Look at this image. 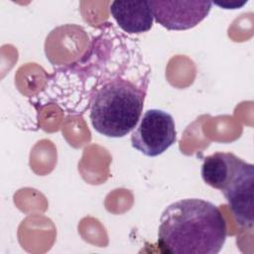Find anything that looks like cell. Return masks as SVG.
I'll return each mask as SVG.
<instances>
[{"label":"cell","mask_w":254,"mask_h":254,"mask_svg":"<svg viewBox=\"0 0 254 254\" xmlns=\"http://www.w3.org/2000/svg\"><path fill=\"white\" fill-rule=\"evenodd\" d=\"M150 68L136 51L120 70L103 74L89 92L90 123L99 134L120 138L138 124L150 79Z\"/></svg>","instance_id":"obj_1"},{"label":"cell","mask_w":254,"mask_h":254,"mask_svg":"<svg viewBox=\"0 0 254 254\" xmlns=\"http://www.w3.org/2000/svg\"><path fill=\"white\" fill-rule=\"evenodd\" d=\"M247 1H243L241 3L237 2V1H232V2H229V1H225V2H222V3H216V2H213L214 4L218 5L219 7H223L224 9H236L240 6H242L243 4H245Z\"/></svg>","instance_id":"obj_7"},{"label":"cell","mask_w":254,"mask_h":254,"mask_svg":"<svg viewBox=\"0 0 254 254\" xmlns=\"http://www.w3.org/2000/svg\"><path fill=\"white\" fill-rule=\"evenodd\" d=\"M226 235V221L216 205L200 198H185L163 211L158 244L165 253L217 254Z\"/></svg>","instance_id":"obj_2"},{"label":"cell","mask_w":254,"mask_h":254,"mask_svg":"<svg viewBox=\"0 0 254 254\" xmlns=\"http://www.w3.org/2000/svg\"><path fill=\"white\" fill-rule=\"evenodd\" d=\"M109 9L117 25L128 34L145 33L153 26L149 1H113Z\"/></svg>","instance_id":"obj_6"},{"label":"cell","mask_w":254,"mask_h":254,"mask_svg":"<svg viewBox=\"0 0 254 254\" xmlns=\"http://www.w3.org/2000/svg\"><path fill=\"white\" fill-rule=\"evenodd\" d=\"M157 23L168 30L183 31L195 27L209 13L210 1H149Z\"/></svg>","instance_id":"obj_5"},{"label":"cell","mask_w":254,"mask_h":254,"mask_svg":"<svg viewBox=\"0 0 254 254\" xmlns=\"http://www.w3.org/2000/svg\"><path fill=\"white\" fill-rule=\"evenodd\" d=\"M253 189L254 166L238 157L219 190L241 227L253 226Z\"/></svg>","instance_id":"obj_4"},{"label":"cell","mask_w":254,"mask_h":254,"mask_svg":"<svg viewBox=\"0 0 254 254\" xmlns=\"http://www.w3.org/2000/svg\"><path fill=\"white\" fill-rule=\"evenodd\" d=\"M177 140L173 116L161 109L147 110L131 135V145L141 154L157 157Z\"/></svg>","instance_id":"obj_3"}]
</instances>
